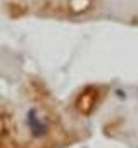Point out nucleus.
Masks as SVG:
<instances>
[{
	"mask_svg": "<svg viewBox=\"0 0 138 148\" xmlns=\"http://www.w3.org/2000/svg\"><path fill=\"white\" fill-rule=\"evenodd\" d=\"M0 148H26L12 109L0 102Z\"/></svg>",
	"mask_w": 138,
	"mask_h": 148,
	"instance_id": "obj_2",
	"label": "nucleus"
},
{
	"mask_svg": "<svg viewBox=\"0 0 138 148\" xmlns=\"http://www.w3.org/2000/svg\"><path fill=\"white\" fill-rule=\"evenodd\" d=\"M104 95V86H85L74 98V110L79 115H90L102 103Z\"/></svg>",
	"mask_w": 138,
	"mask_h": 148,
	"instance_id": "obj_3",
	"label": "nucleus"
},
{
	"mask_svg": "<svg viewBox=\"0 0 138 148\" xmlns=\"http://www.w3.org/2000/svg\"><path fill=\"white\" fill-rule=\"evenodd\" d=\"M26 12L40 17L54 19H76L92 14L100 0H34L31 3H17Z\"/></svg>",
	"mask_w": 138,
	"mask_h": 148,
	"instance_id": "obj_1",
	"label": "nucleus"
}]
</instances>
